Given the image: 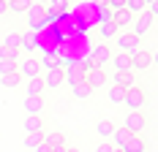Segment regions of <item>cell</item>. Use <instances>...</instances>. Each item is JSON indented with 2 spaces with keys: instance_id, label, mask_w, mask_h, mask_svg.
<instances>
[{
  "instance_id": "20",
  "label": "cell",
  "mask_w": 158,
  "mask_h": 152,
  "mask_svg": "<svg viewBox=\"0 0 158 152\" xmlns=\"http://www.w3.org/2000/svg\"><path fill=\"white\" fill-rule=\"evenodd\" d=\"M25 111L41 117V111H44V98H25Z\"/></svg>"
},
{
  "instance_id": "27",
  "label": "cell",
  "mask_w": 158,
  "mask_h": 152,
  "mask_svg": "<svg viewBox=\"0 0 158 152\" xmlns=\"http://www.w3.org/2000/svg\"><path fill=\"white\" fill-rule=\"evenodd\" d=\"M3 46H6V49H19V30H8L6 33Z\"/></svg>"
},
{
  "instance_id": "6",
  "label": "cell",
  "mask_w": 158,
  "mask_h": 152,
  "mask_svg": "<svg viewBox=\"0 0 158 152\" xmlns=\"http://www.w3.org/2000/svg\"><path fill=\"white\" fill-rule=\"evenodd\" d=\"M25 14H27V25H30V30L35 33L41 25H44V19H47V8H44V6H38V3H33Z\"/></svg>"
},
{
  "instance_id": "39",
  "label": "cell",
  "mask_w": 158,
  "mask_h": 152,
  "mask_svg": "<svg viewBox=\"0 0 158 152\" xmlns=\"http://www.w3.org/2000/svg\"><path fill=\"white\" fill-rule=\"evenodd\" d=\"M68 147H55V150H49V152H65Z\"/></svg>"
},
{
  "instance_id": "2",
  "label": "cell",
  "mask_w": 158,
  "mask_h": 152,
  "mask_svg": "<svg viewBox=\"0 0 158 152\" xmlns=\"http://www.w3.org/2000/svg\"><path fill=\"white\" fill-rule=\"evenodd\" d=\"M153 25H156V19L147 14H139V16H134V22H131V35H136L139 41H142V35H147V33L153 30Z\"/></svg>"
},
{
  "instance_id": "5",
  "label": "cell",
  "mask_w": 158,
  "mask_h": 152,
  "mask_svg": "<svg viewBox=\"0 0 158 152\" xmlns=\"http://www.w3.org/2000/svg\"><path fill=\"white\" fill-rule=\"evenodd\" d=\"M63 68L65 65H55V68H47L41 74V82H44V90H57L63 84Z\"/></svg>"
},
{
  "instance_id": "40",
  "label": "cell",
  "mask_w": 158,
  "mask_h": 152,
  "mask_svg": "<svg viewBox=\"0 0 158 152\" xmlns=\"http://www.w3.org/2000/svg\"><path fill=\"white\" fill-rule=\"evenodd\" d=\"M153 3H158V0H144V6H153Z\"/></svg>"
},
{
  "instance_id": "29",
  "label": "cell",
  "mask_w": 158,
  "mask_h": 152,
  "mask_svg": "<svg viewBox=\"0 0 158 152\" xmlns=\"http://www.w3.org/2000/svg\"><path fill=\"white\" fill-rule=\"evenodd\" d=\"M126 152H144V138L142 136H131V141L126 144Z\"/></svg>"
},
{
  "instance_id": "10",
  "label": "cell",
  "mask_w": 158,
  "mask_h": 152,
  "mask_svg": "<svg viewBox=\"0 0 158 152\" xmlns=\"http://www.w3.org/2000/svg\"><path fill=\"white\" fill-rule=\"evenodd\" d=\"M109 62L114 65V74H134V71H131V54H126V52L112 54Z\"/></svg>"
},
{
  "instance_id": "32",
  "label": "cell",
  "mask_w": 158,
  "mask_h": 152,
  "mask_svg": "<svg viewBox=\"0 0 158 152\" xmlns=\"http://www.w3.org/2000/svg\"><path fill=\"white\" fill-rule=\"evenodd\" d=\"M3 49H6V46H3ZM3 60L11 62V65H16V62L22 60V52H19V49H6V57H3Z\"/></svg>"
},
{
  "instance_id": "23",
  "label": "cell",
  "mask_w": 158,
  "mask_h": 152,
  "mask_svg": "<svg viewBox=\"0 0 158 152\" xmlns=\"http://www.w3.org/2000/svg\"><path fill=\"white\" fill-rule=\"evenodd\" d=\"M0 82H3V87L14 90V87H19V84H22V76L16 74V71H8L6 76H0Z\"/></svg>"
},
{
  "instance_id": "16",
  "label": "cell",
  "mask_w": 158,
  "mask_h": 152,
  "mask_svg": "<svg viewBox=\"0 0 158 152\" xmlns=\"http://www.w3.org/2000/svg\"><path fill=\"white\" fill-rule=\"evenodd\" d=\"M131 22H134V16L128 14L126 8H123V11H114V14H112V25H114L117 30H126V27H131Z\"/></svg>"
},
{
  "instance_id": "18",
  "label": "cell",
  "mask_w": 158,
  "mask_h": 152,
  "mask_svg": "<svg viewBox=\"0 0 158 152\" xmlns=\"http://www.w3.org/2000/svg\"><path fill=\"white\" fill-rule=\"evenodd\" d=\"M71 90H74V98H77V101H87V98L93 95V87H90V84H87L85 79H82V82H77V84H74Z\"/></svg>"
},
{
  "instance_id": "30",
  "label": "cell",
  "mask_w": 158,
  "mask_h": 152,
  "mask_svg": "<svg viewBox=\"0 0 158 152\" xmlns=\"http://www.w3.org/2000/svg\"><path fill=\"white\" fill-rule=\"evenodd\" d=\"M106 95H109V101H112V103H117V106H120V103H123V98H126V90H123V87H114V84H112V90L106 92Z\"/></svg>"
},
{
  "instance_id": "8",
  "label": "cell",
  "mask_w": 158,
  "mask_h": 152,
  "mask_svg": "<svg viewBox=\"0 0 158 152\" xmlns=\"http://www.w3.org/2000/svg\"><path fill=\"white\" fill-rule=\"evenodd\" d=\"M150 65H153V54H150L147 49H139V52L131 54V71H144V68H150Z\"/></svg>"
},
{
  "instance_id": "7",
  "label": "cell",
  "mask_w": 158,
  "mask_h": 152,
  "mask_svg": "<svg viewBox=\"0 0 158 152\" xmlns=\"http://www.w3.org/2000/svg\"><path fill=\"white\" fill-rule=\"evenodd\" d=\"M85 82L93 87V90H98V87H104L106 82H109V74L104 71V68H98V65H93L87 74H85Z\"/></svg>"
},
{
  "instance_id": "11",
  "label": "cell",
  "mask_w": 158,
  "mask_h": 152,
  "mask_svg": "<svg viewBox=\"0 0 158 152\" xmlns=\"http://www.w3.org/2000/svg\"><path fill=\"white\" fill-rule=\"evenodd\" d=\"M109 60H112V49H109L106 44H98V46L93 49V60H90V62H93V65H98V68H104Z\"/></svg>"
},
{
  "instance_id": "33",
  "label": "cell",
  "mask_w": 158,
  "mask_h": 152,
  "mask_svg": "<svg viewBox=\"0 0 158 152\" xmlns=\"http://www.w3.org/2000/svg\"><path fill=\"white\" fill-rule=\"evenodd\" d=\"M104 8H109L112 14L114 11H123L126 8V0H104Z\"/></svg>"
},
{
  "instance_id": "43",
  "label": "cell",
  "mask_w": 158,
  "mask_h": 152,
  "mask_svg": "<svg viewBox=\"0 0 158 152\" xmlns=\"http://www.w3.org/2000/svg\"><path fill=\"white\" fill-rule=\"evenodd\" d=\"M6 3H11V0H6Z\"/></svg>"
},
{
  "instance_id": "4",
  "label": "cell",
  "mask_w": 158,
  "mask_h": 152,
  "mask_svg": "<svg viewBox=\"0 0 158 152\" xmlns=\"http://www.w3.org/2000/svg\"><path fill=\"white\" fill-rule=\"evenodd\" d=\"M144 125H147V117H144V111H126V122H123V128L131 130L134 136H139L144 130Z\"/></svg>"
},
{
  "instance_id": "36",
  "label": "cell",
  "mask_w": 158,
  "mask_h": 152,
  "mask_svg": "<svg viewBox=\"0 0 158 152\" xmlns=\"http://www.w3.org/2000/svg\"><path fill=\"white\" fill-rule=\"evenodd\" d=\"M95 152H114V147H112L109 141H104V144H98V147H95Z\"/></svg>"
},
{
  "instance_id": "31",
  "label": "cell",
  "mask_w": 158,
  "mask_h": 152,
  "mask_svg": "<svg viewBox=\"0 0 158 152\" xmlns=\"http://www.w3.org/2000/svg\"><path fill=\"white\" fill-rule=\"evenodd\" d=\"M98 33H101V38H114L117 35V27L112 22H104V25H98Z\"/></svg>"
},
{
  "instance_id": "1",
  "label": "cell",
  "mask_w": 158,
  "mask_h": 152,
  "mask_svg": "<svg viewBox=\"0 0 158 152\" xmlns=\"http://www.w3.org/2000/svg\"><path fill=\"white\" fill-rule=\"evenodd\" d=\"M16 74L22 76V79H38L41 76V62L35 60V57H22V60L16 62Z\"/></svg>"
},
{
  "instance_id": "34",
  "label": "cell",
  "mask_w": 158,
  "mask_h": 152,
  "mask_svg": "<svg viewBox=\"0 0 158 152\" xmlns=\"http://www.w3.org/2000/svg\"><path fill=\"white\" fill-rule=\"evenodd\" d=\"M8 71H16V65H11V62H6V60H0V76H6Z\"/></svg>"
},
{
  "instance_id": "24",
  "label": "cell",
  "mask_w": 158,
  "mask_h": 152,
  "mask_svg": "<svg viewBox=\"0 0 158 152\" xmlns=\"http://www.w3.org/2000/svg\"><path fill=\"white\" fill-rule=\"evenodd\" d=\"M41 141H44V130H41V133H27L22 144H25V150H30V152H33L38 144H41Z\"/></svg>"
},
{
  "instance_id": "26",
  "label": "cell",
  "mask_w": 158,
  "mask_h": 152,
  "mask_svg": "<svg viewBox=\"0 0 158 152\" xmlns=\"http://www.w3.org/2000/svg\"><path fill=\"white\" fill-rule=\"evenodd\" d=\"M126 11H128L131 16L144 14V0H126Z\"/></svg>"
},
{
  "instance_id": "37",
  "label": "cell",
  "mask_w": 158,
  "mask_h": 152,
  "mask_svg": "<svg viewBox=\"0 0 158 152\" xmlns=\"http://www.w3.org/2000/svg\"><path fill=\"white\" fill-rule=\"evenodd\" d=\"M3 14H8V3H6V0H0V16Z\"/></svg>"
},
{
  "instance_id": "19",
  "label": "cell",
  "mask_w": 158,
  "mask_h": 152,
  "mask_svg": "<svg viewBox=\"0 0 158 152\" xmlns=\"http://www.w3.org/2000/svg\"><path fill=\"white\" fill-rule=\"evenodd\" d=\"M114 128H117V125H114L112 120H98V122H95V136L109 138L112 133H114Z\"/></svg>"
},
{
  "instance_id": "3",
  "label": "cell",
  "mask_w": 158,
  "mask_h": 152,
  "mask_svg": "<svg viewBox=\"0 0 158 152\" xmlns=\"http://www.w3.org/2000/svg\"><path fill=\"white\" fill-rule=\"evenodd\" d=\"M123 103H126L131 111H142V106L147 103V95H144L142 87H128V90H126V98H123Z\"/></svg>"
},
{
  "instance_id": "17",
  "label": "cell",
  "mask_w": 158,
  "mask_h": 152,
  "mask_svg": "<svg viewBox=\"0 0 158 152\" xmlns=\"http://www.w3.org/2000/svg\"><path fill=\"white\" fill-rule=\"evenodd\" d=\"M41 92H44V82H41V76H38V79H27L25 98H41Z\"/></svg>"
},
{
  "instance_id": "42",
  "label": "cell",
  "mask_w": 158,
  "mask_h": 152,
  "mask_svg": "<svg viewBox=\"0 0 158 152\" xmlns=\"http://www.w3.org/2000/svg\"><path fill=\"white\" fill-rule=\"evenodd\" d=\"M41 3H47V0H41ZM41 3H38V6H41Z\"/></svg>"
},
{
  "instance_id": "14",
  "label": "cell",
  "mask_w": 158,
  "mask_h": 152,
  "mask_svg": "<svg viewBox=\"0 0 158 152\" xmlns=\"http://www.w3.org/2000/svg\"><path fill=\"white\" fill-rule=\"evenodd\" d=\"M85 79V65H71V68H63V82H68L71 87Z\"/></svg>"
},
{
  "instance_id": "12",
  "label": "cell",
  "mask_w": 158,
  "mask_h": 152,
  "mask_svg": "<svg viewBox=\"0 0 158 152\" xmlns=\"http://www.w3.org/2000/svg\"><path fill=\"white\" fill-rule=\"evenodd\" d=\"M131 136H134V133L126 130L123 125H120V128H114V133L109 136V138H112V147H114V150H126V144L131 141Z\"/></svg>"
},
{
  "instance_id": "38",
  "label": "cell",
  "mask_w": 158,
  "mask_h": 152,
  "mask_svg": "<svg viewBox=\"0 0 158 152\" xmlns=\"http://www.w3.org/2000/svg\"><path fill=\"white\" fill-rule=\"evenodd\" d=\"M33 152H49V147H47V144H44V141H41V144H38V147H35V150H33Z\"/></svg>"
},
{
  "instance_id": "25",
  "label": "cell",
  "mask_w": 158,
  "mask_h": 152,
  "mask_svg": "<svg viewBox=\"0 0 158 152\" xmlns=\"http://www.w3.org/2000/svg\"><path fill=\"white\" fill-rule=\"evenodd\" d=\"M30 6H33V0H11V3H8V11H11V14H25Z\"/></svg>"
},
{
  "instance_id": "9",
  "label": "cell",
  "mask_w": 158,
  "mask_h": 152,
  "mask_svg": "<svg viewBox=\"0 0 158 152\" xmlns=\"http://www.w3.org/2000/svg\"><path fill=\"white\" fill-rule=\"evenodd\" d=\"M117 46H120V52L134 54V52H139V38L131 35V33H120V35H117Z\"/></svg>"
},
{
  "instance_id": "22",
  "label": "cell",
  "mask_w": 158,
  "mask_h": 152,
  "mask_svg": "<svg viewBox=\"0 0 158 152\" xmlns=\"http://www.w3.org/2000/svg\"><path fill=\"white\" fill-rule=\"evenodd\" d=\"M44 144H47L49 150L65 147V136H63V133H57V130H55V133H47V130H44Z\"/></svg>"
},
{
  "instance_id": "35",
  "label": "cell",
  "mask_w": 158,
  "mask_h": 152,
  "mask_svg": "<svg viewBox=\"0 0 158 152\" xmlns=\"http://www.w3.org/2000/svg\"><path fill=\"white\" fill-rule=\"evenodd\" d=\"M98 19H101V25H104V22H112V11L101 6V14H98Z\"/></svg>"
},
{
  "instance_id": "21",
  "label": "cell",
  "mask_w": 158,
  "mask_h": 152,
  "mask_svg": "<svg viewBox=\"0 0 158 152\" xmlns=\"http://www.w3.org/2000/svg\"><path fill=\"white\" fill-rule=\"evenodd\" d=\"M25 130H27V133H41V130H44V120L35 117V114H27V117H25Z\"/></svg>"
},
{
  "instance_id": "28",
  "label": "cell",
  "mask_w": 158,
  "mask_h": 152,
  "mask_svg": "<svg viewBox=\"0 0 158 152\" xmlns=\"http://www.w3.org/2000/svg\"><path fill=\"white\" fill-rule=\"evenodd\" d=\"M47 3H49V11H47V14H52V16L63 14L65 8H68V0H47Z\"/></svg>"
},
{
  "instance_id": "41",
  "label": "cell",
  "mask_w": 158,
  "mask_h": 152,
  "mask_svg": "<svg viewBox=\"0 0 158 152\" xmlns=\"http://www.w3.org/2000/svg\"><path fill=\"white\" fill-rule=\"evenodd\" d=\"M65 152H79V150H65Z\"/></svg>"
},
{
  "instance_id": "13",
  "label": "cell",
  "mask_w": 158,
  "mask_h": 152,
  "mask_svg": "<svg viewBox=\"0 0 158 152\" xmlns=\"http://www.w3.org/2000/svg\"><path fill=\"white\" fill-rule=\"evenodd\" d=\"M33 49H35V33L33 30L19 33V52H27V57H33Z\"/></svg>"
},
{
  "instance_id": "15",
  "label": "cell",
  "mask_w": 158,
  "mask_h": 152,
  "mask_svg": "<svg viewBox=\"0 0 158 152\" xmlns=\"http://www.w3.org/2000/svg\"><path fill=\"white\" fill-rule=\"evenodd\" d=\"M109 82L114 84V87H123V90H128V87H136V79H134V74H112Z\"/></svg>"
}]
</instances>
